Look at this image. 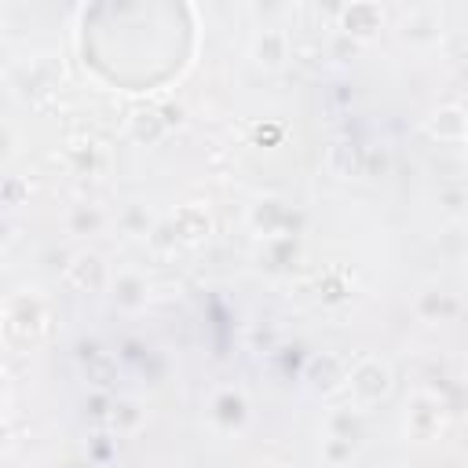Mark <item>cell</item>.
<instances>
[{"instance_id": "obj_1", "label": "cell", "mask_w": 468, "mask_h": 468, "mask_svg": "<svg viewBox=\"0 0 468 468\" xmlns=\"http://www.w3.org/2000/svg\"><path fill=\"white\" fill-rule=\"evenodd\" d=\"M347 380V395H351V406L358 410H369L377 402H384L395 388V377H391V366L377 355H366L351 366V373L344 377Z\"/></svg>"}, {"instance_id": "obj_2", "label": "cell", "mask_w": 468, "mask_h": 468, "mask_svg": "<svg viewBox=\"0 0 468 468\" xmlns=\"http://www.w3.org/2000/svg\"><path fill=\"white\" fill-rule=\"evenodd\" d=\"M208 417L223 431H241L249 424V399H245V391H238V388L216 391L212 402H208Z\"/></svg>"}, {"instance_id": "obj_3", "label": "cell", "mask_w": 468, "mask_h": 468, "mask_svg": "<svg viewBox=\"0 0 468 468\" xmlns=\"http://www.w3.org/2000/svg\"><path fill=\"white\" fill-rule=\"evenodd\" d=\"M110 300L121 311H143L150 300V285L139 271H117V274H110Z\"/></svg>"}, {"instance_id": "obj_4", "label": "cell", "mask_w": 468, "mask_h": 468, "mask_svg": "<svg viewBox=\"0 0 468 468\" xmlns=\"http://www.w3.org/2000/svg\"><path fill=\"white\" fill-rule=\"evenodd\" d=\"M439 428H442V406H439V399L435 395H417L413 399V410L406 413V435L428 442V439H435Z\"/></svg>"}, {"instance_id": "obj_5", "label": "cell", "mask_w": 468, "mask_h": 468, "mask_svg": "<svg viewBox=\"0 0 468 468\" xmlns=\"http://www.w3.org/2000/svg\"><path fill=\"white\" fill-rule=\"evenodd\" d=\"M168 227H172V238H179V241H201L212 230V219H208V212L201 205H179L172 212Z\"/></svg>"}, {"instance_id": "obj_6", "label": "cell", "mask_w": 468, "mask_h": 468, "mask_svg": "<svg viewBox=\"0 0 468 468\" xmlns=\"http://www.w3.org/2000/svg\"><path fill=\"white\" fill-rule=\"evenodd\" d=\"M69 282L84 292H95V289H106L110 285V271L102 263V256L95 252H80L73 263H69Z\"/></svg>"}, {"instance_id": "obj_7", "label": "cell", "mask_w": 468, "mask_h": 468, "mask_svg": "<svg viewBox=\"0 0 468 468\" xmlns=\"http://www.w3.org/2000/svg\"><path fill=\"white\" fill-rule=\"evenodd\" d=\"M252 58H256V66H263V69H278V66L289 58V40H285V33H282V29H260V33L252 37Z\"/></svg>"}, {"instance_id": "obj_8", "label": "cell", "mask_w": 468, "mask_h": 468, "mask_svg": "<svg viewBox=\"0 0 468 468\" xmlns=\"http://www.w3.org/2000/svg\"><path fill=\"white\" fill-rule=\"evenodd\" d=\"M380 7L377 4H351L340 11V29L347 37H369L373 29H380Z\"/></svg>"}, {"instance_id": "obj_9", "label": "cell", "mask_w": 468, "mask_h": 468, "mask_svg": "<svg viewBox=\"0 0 468 468\" xmlns=\"http://www.w3.org/2000/svg\"><path fill=\"white\" fill-rule=\"evenodd\" d=\"M417 314L424 318V322H442V318H450V314H457V300L446 292V289H439V285H428L420 296H417Z\"/></svg>"}, {"instance_id": "obj_10", "label": "cell", "mask_w": 468, "mask_h": 468, "mask_svg": "<svg viewBox=\"0 0 468 468\" xmlns=\"http://www.w3.org/2000/svg\"><path fill=\"white\" fill-rule=\"evenodd\" d=\"M362 413L366 410H358V406H344V410H333L329 413V420H325V428H329V439H344V442H358L362 439Z\"/></svg>"}, {"instance_id": "obj_11", "label": "cell", "mask_w": 468, "mask_h": 468, "mask_svg": "<svg viewBox=\"0 0 468 468\" xmlns=\"http://www.w3.org/2000/svg\"><path fill=\"white\" fill-rule=\"evenodd\" d=\"M428 132L439 135L442 143H461V139H464V110H461V106H442V110L428 121Z\"/></svg>"}, {"instance_id": "obj_12", "label": "cell", "mask_w": 468, "mask_h": 468, "mask_svg": "<svg viewBox=\"0 0 468 468\" xmlns=\"http://www.w3.org/2000/svg\"><path fill=\"white\" fill-rule=\"evenodd\" d=\"M285 216H289V212H285V205H282L278 197H267V201H256V205H252V227L263 230V234H274V227H278Z\"/></svg>"}, {"instance_id": "obj_13", "label": "cell", "mask_w": 468, "mask_h": 468, "mask_svg": "<svg viewBox=\"0 0 468 468\" xmlns=\"http://www.w3.org/2000/svg\"><path fill=\"white\" fill-rule=\"evenodd\" d=\"M110 424H113V431H135V428L143 424V410H139V402H132V399L113 402Z\"/></svg>"}, {"instance_id": "obj_14", "label": "cell", "mask_w": 468, "mask_h": 468, "mask_svg": "<svg viewBox=\"0 0 468 468\" xmlns=\"http://www.w3.org/2000/svg\"><path fill=\"white\" fill-rule=\"evenodd\" d=\"M102 223H106V216H102L95 205H77V208L69 212V230H73V234H95Z\"/></svg>"}, {"instance_id": "obj_15", "label": "cell", "mask_w": 468, "mask_h": 468, "mask_svg": "<svg viewBox=\"0 0 468 468\" xmlns=\"http://www.w3.org/2000/svg\"><path fill=\"white\" fill-rule=\"evenodd\" d=\"M132 128H135L139 139H157V135L165 132V124L157 121V113H135V117H132Z\"/></svg>"}, {"instance_id": "obj_16", "label": "cell", "mask_w": 468, "mask_h": 468, "mask_svg": "<svg viewBox=\"0 0 468 468\" xmlns=\"http://www.w3.org/2000/svg\"><path fill=\"white\" fill-rule=\"evenodd\" d=\"M11 150H15V135H11V128H7V124H0V161H7V157H11Z\"/></svg>"}, {"instance_id": "obj_17", "label": "cell", "mask_w": 468, "mask_h": 468, "mask_svg": "<svg viewBox=\"0 0 468 468\" xmlns=\"http://www.w3.org/2000/svg\"><path fill=\"white\" fill-rule=\"evenodd\" d=\"M11 446V428H7V420H0V453Z\"/></svg>"}, {"instance_id": "obj_18", "label": "cell", "mask_w": 468, "mask_h": 468, "mask_svg": "<svg viewBox=\"0 0 468 468\" xmlns=\"http://www.w3.org/2000/svg\"><path fill=\"white\" fill-rule=\"evenodd\" d=\"M4 388H7V384H4V373H0V399H4Z\"/></svg>"}]
</instances>
